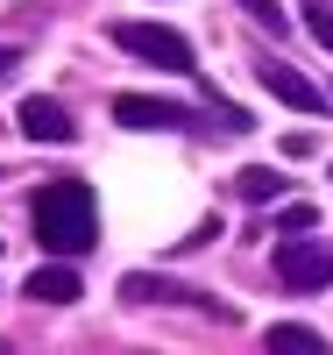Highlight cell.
Instances as JSON below:
<instances>
[{
  "label": "cell",
  "instance_id": "obj_6",
  "mask_svg": "<svg viewBox=\"0 0 333 355\" xmlns=\"http://www.w3.org/2000/svg\"><path fill=\"white\" fill-rule=\"evenodd\" d=\"M255 78L269 85V93H277L291 114H326V93H319V85L305 78V71H291V64H269V57H262V64H255Z\"/></svg>",
  "mask_w": 333,
  "mask_h": 355
},
{
  "label": "cell",
  "instance_id": "obj_8",
  "mask_svg": "<svg viewBox=\"0 0 333 355\" xmlns=\"http://www.w3.org/2000/svg\"><path fill=\"white\" fill-rule=\"evenodd\" d=\"M15 121H21L28 142H71V114L57 107V100H43V93H28V100L15 107Z\"/></svg>",
  "mask_w": 333,
  "mask_h": 355
},
{
  "label": "cell",
  "instance_id": "obj_3",
  "mask_svg": "<svg viewBox=\"0 0 333 355\" xmlns=\"http://www.w3.org/2000/svg\"><path fill=\"white\" fill-rule=\"evenodd\" d=\"M114 43L128 50V57H142V64H163V71H192L199 57H192V43L177 36V28H149V21H114Z\"/></svg>",
  "mask_w": 333,
  "mask_h": 355
},
{
  "label": "cell",
  "instance_id": "obj_15",
  "mask_svg": "<svg viewBox=\"0 0 333 355\" xmlns=\"http://www.w3.org/2000/svg\"><path fill=\"white\" fill-rule=\"evenodd\" d=\"M0 355H15V348H8V341H0Z\"/></svg>",
  "mask_w": 333,
  "mask_h": 355
},
{
  "label": "cell",
  "instance_id": "obj_7",
  "mask_svg": "<svg viewBox=\"0 0 333 355\" xmlns=\"http://www.w3.org/2000/svg\"><path fill=\"white\" fill-rule=\"evenodd\" d=\"M78 270H71V256L64 263H43V270H28L21 277V299H36V306H78Z\"/></svg>",
  "mask_w": 333,
  "mask_h": 355
},
{
  "label": "cell",
  "instance_id": "obj_13",
  "mask_svg": "<svg viewBox=\"0 0 333 355\" xmlns=\"http://www.w3.org/2000/svg\"><path fill=\"white\" fill-rule=\"evenodd\" d=\"M241 8H249L262 28H269V36H277V28H284V8H277V0H241Z\"/></svg>",
  "mask_w": 333,
  "mask_h": 355
},
{
  "label": "cell",
  "instance_id": "obj_5",
  "mask_svg": "<svg viewBox=\"0 0 333 355\" xmlns=\"http://www.w3.org/2000/svg\"><path fill=\"white\" fill-rule=\"evenodd\" d=\"M114 121L120 128H199V114L170 107V100H149V93H120L114 100Z\"/></svg>",
  "mask_w": 333,
  "mask_h": 355
},
{
  "label": "cell",
  "instance_id": "obj_1",
  "mask_svg": "<svg viewBox=\"0 0 333 355\" xmlns=\"http://www.w3.org/2000/svg\"><path fill=\"white\" fill-rule=\"evenodd\" d=\"M36 242L43 256H85L100 242V199L78 178H57V185L36 192Z\"/></svg>",
  "mask_w": 333,
  "mask_h": 355
},
{
  "label": "cell",
  "instance_id": "obj_11",
  "mask_svg": "<svg viewBox=\"0 0 333 355\" xmlns=\"http://www.w3.org/2000/svg\"><path fill=\"white\" fill-rule=\"evenodd\" d=\"M312 220H319V206H312V199H284V206H277V234H305Z\"/></svg>",
  "mask_w": 333,
  "mask_h": 355
},
{
  "label": "cell",
  "instance_id": "obj_10",
  "mask_svg": "<svg viewBox=\"0 0 333 355\" xmlns=\"http://www.w3.org/2000/svg\"><path fill=\"white\" fill-rule=\"evenodd\" d=\"M234 192H241V199H255V206H269V199H291V178H284L277 164H249V171L234 178Z\"/></svg>",
  "mask_w": 333,
  "mask_h": 355
},
{
  "label": "cell",
  "instance_id": "obj_2",
  "mask_svg": "<svg viewBox=\"0 0 333 355\" xmlns=\"http://www.w3.org/2000/svg\"><path fill=\"white\" fill-rule=\"evenodd\" d=\"M120 299L128 306H185V313H206V320H234L227 299H213V291H199V284H177V277H156V270L120 277Z\"/></svg>",
  "mask_w": 333,
  "mask_h": 355
},
{
  "label": "cell",
  "instance_id": "obj_9",
  "mask_svg": "<svg viewBox=\"0 0 333 355\" xmlns=\"http://www.w3.org/2000/svg\"><path fill=\"white\" fill-rule=\"evenodd\" d=\"M262 355H333L326 334H312L305 320H277V327L262 334Z\"/></svg>",
  "mask_w": 333,
  "mask_h": 355
},
{
  "label": "cell",
  "instance_id": "obj_14",
  "mask_svg": "<svg viewBox=\"0 0 333 355\" xmlns=\"http://www.w3.org/2000/svg\"><path fill=\"white\" fill-rule=\"evenodd\" d=\"M0 71H15V50H0Z\"/></svg>",
  "mask_w": 333,
  "mask_h": 355
},
{
  "label": "cell",
  "instance_id": "obj_4",
  "mask_svg": "<svg viewBox=\"0 0 333 355\" xmlns=\"http://www.w3.org/2000/svg\"><path fill=\"white\" fill-rule=\"evenodd\" d=\"M277 284H284V291H326V284H333V242H298V234H284V249H277Z\"/></svg>",
  "mask_w": 333,
  "mask_h": 355
},
{
  "label": "cell",
  "instance_id": "obj_12",
  "mask_svg": "<svg viewBox=\"0 0 333 355\" xmlns=\"http://www.w3.org/2000/svg\"><path fill=\"white\" fill-rule=\"evenodd\" d=\"M298 15H305L312 43H319V50H333V8H326V0H305V8H298Z\"/></svg>",
  "mask_w": 333,
  "mask_h": 355
}]
</instances>
